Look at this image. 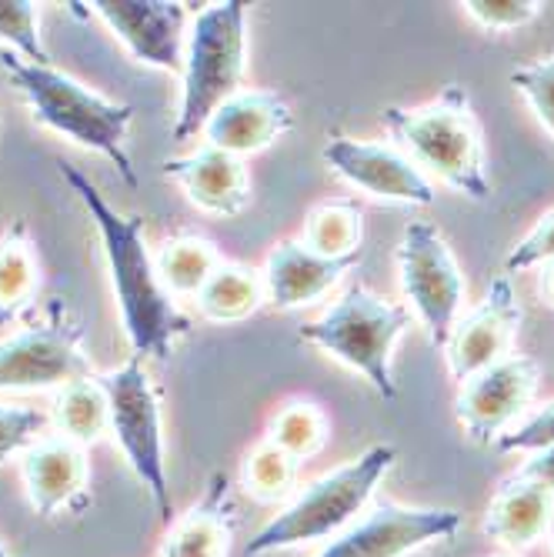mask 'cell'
Returning a JSON list of instances; mask_svg holds the SVG:
<instances>
[{"label":"cell","instance_id":"obj_1","mask_svg":"<svg viewBox=\"0 0 554 557\" xmlns=\"http://www.w3.org/2000/svg\"><path fill=\"white\" fill-rule=\"evenodd\" d=\"M58 171L71 184V190L81 197V205L87 208L100 234V244H104V258L111 268L124 334L131 341L134 358L164 361L174 341L190 331V318L177 311V304L171 300L168 287L158 277L155 258H150V250H147L144 221L137 214L114 211L104 200V194H100L77 168L58 161Z\"/></svg>","mask_w":554,"mask_h":557},{"label":"cell","instance_id":"obj_2","mask_svg":"<svg viewBox=\"0 0 554 557\" xmlns=\"http://www.w3.org/2000/svg\"><path fill=\"white\" fill-rule=\"evenodd\" d=\"M0 67H4L11 84L24 94L37 124L71 137L81 147L97 150V154H104L131 187L137 184L131 154L124 147L127 127L134 121L131 104H118V100L100 97L81 81L67 77L64 71L50 64H30L21 54H14V50H0Z\"/></svg>","mask_w":554,"mask_h":557},{"label":"cell","instance_id":"obj_3","mask_svg":"<svg viewBox=\"0 0 554 557\" xmlns=\"http://www.w3.org/2000/svg\"><path fill=\"white\" fill-rule=\"evenodd\" d=\"M397 450L391 444H374L361 458L347 461L344 468L311 481L300 494H294L281 515H274L255 537L247 541V557H261L315 541H334L355 524L378 484L391 471Z\"/></svg>","mask_w":554,"mask_h":557},{"label":"cell","instance_id":"obj_4","mask_svg":"<svg viewBox=\"0 0 554 557\" xmlns=\"http://www.w3.org/2000/svg\"><path fill=\"white\" fill-rule=\"evenodd\" d=\"M381 121L421 171H431L471 200H488L491 184L484 174L481 127L458 84H447L444 94L424 108H387Z\"/></svg>","mask_w":554,"mask_h":557},{"label":"cell","instance_id":"obj_5","mask_svg":"<svg viewBox=\"0 0 554 557\" xmlns=\"http://www.w3.org/2000/svg\"><path fill=\"white\" fill-rule=\"evenodd\" d=\"M247 58V8L241 0L211 4L194 17L184 44V90L174 140L205 134L211 114L241 90Z\"/></svg>","mask_w":554,"mask_h":557},{"label":"cell","instance_id":"obj_6","mask_svg":"<svg viewBox=\"0 0 554 557\" xmlns=\"http://www.w3.org/2000/svg\"><path fill=\"white\" fill-rule=\"evenodd\" d=\"M408 324L411 314L405 304H391L358 284L328 314L300 327V337L328 350L341 364L365 374L384 400H394L397 387L391 374V354Z\"/></svg>","mask_w":554,"mask_h":557},{"label":"cell","instance_id":"obj_7","mask_svg":"<svg viewBox=\"0 0 554 557\" xmlns=\"http://www.w3.org/2000/svg\"><path fill=\"white\" fill-rule=\"evenodd\" d=\"M111 404V434L121 444L124 458L137 481L155 500L158 518L171 524V484L164 461V431H161V400L150 384L144 358H131L124 368L97 377Z\"/></svg>","mask_w":554,"mask_h":557},{"label":"cell","instance_id":"obj_8","mask_svg":"<svg viewBox=\"0 0 554 557\" xmlns=\"http://www.w3.org/2000/svg\"><path fill=\"white\" fill-rule=\"evenodd\" d=\"M81 341L84 327L67 314L64 300H50L37 324L0 341V387H67L90 377V361Z\"/></svg>","mask_w":554,"mask_h":557},{"label":"cell","instance_id":"obj_9","mask_svg":"<svg viewBox=\"0 0 554 557\" xmlns=\"http://www.w3.org/2000/svg\"><path fill=\"white\" fill-rule=\"evenodd\" d=\"M397 274H401L405 297L411 300V308L428 327L431 344L444 347L451 337V327L458 324L465 281L438 227L424 221H415L405 227L397 244Z\"/></svg>","mask_w":554,"mask_h":557},{"label":"cell","instance_id":"obj_10","mask_svg":"<svg viewBox=\"0 0 554 557\" xmlns=\"http://www.w3.org/2000/svg\"><path fill=\"white\" fill-rule=\"evenodd\" d=\"M461 528V515L451 508H408L378 504L344 534L324 544L318 557H408L411 550L444 541Z\"/></svg>","mask_w":554,"mask_h":557},{"label":"cell","instance_id":"obj_11","mask_svg":"<svg viewBox=\"0 0 554 557\" xmlns=\"http://www.w3.org/2000/svg\"><path fill=\"white\" fill-rule=\"evenodd\" d=\"M538 381V364L531 358H518V354H508L505 361L468 377L455 400V414L468 437L478 444H497V437L528 411Z\"/></svg>","mask_w":554,"mask_h":557},{"label":"cell","instance_id":"obj_12","mask_svg":"<svg viewBox=\"0 0 554 557\" xmlns=\"http://www.w3.org/2000/svg\"><path fill=\"white\" fill-rule=\"evenodd\" d=\"M521 318H525V311L515 297L508 274L494 277L478 308L465 321L451 327V337L444 344L451 377L465 384L468 377L481 374L484 368L505 361L512 350V341L521 327Z\"/></svg>","mask_w":554,"mask_h":557},{"label":"cell","instance_id":"obj_13","mask_svg":"<svg viewBox=\"0 0 554 557\" xmlns=\"http://www.w3.org/2000/svg\"><path fill=\"white\" fill-rule=\"evenodd\" d=\"M324 161L341 174L350 187H358L371 197L401 200V205H434V187L424 171L397 147L334 137L324 147Z\"/></svg>","mask_w":554,"mask_h":557},{"label":"cell","instance_id":"obj_14","mask_svg":"<svg viewBox=\"0 0 554 557\" xmlns=\"http://www.w3.org/2000/svg\"><path fill=\"white\" fill-rule=\"evenodd\" d=\"M90 8L140 64L184 71V4L177 0H94Z\"/></svg>","mask_w":554,"mask_h":557},{"label":"cell","instance_id":"obj_15","mask_svg":"<svg viewBox=\"0 0 554 557\" xmlns=\"http://www.w3.org/2000/svg\"><path fill=\"white\" fill-rule=\"evenodd\" d=\"M21 478L40 518L77 511L87 497V454L67 437H40L21 454Z\"/></svg>","mask_w":554,"mask_h":557},{"label":"cell","instance_id":"obj_16","mask_svg":"<svg viewBox=\"0 0 554 557\" xmlns=\"http://www.w3.org/2000/svg\"><path fill=\"white\" fill-rule=\"evenodd\" d=\"M291 124L294 114L287 100L278 97L274 90H237L211 114V121L205 124V137L208 147L244 158L274 144L281 134L291 131Z\"/></svg>","mask_w":554,"mask_h":557},{"label":"cell","instance_id":"obj_17","mask_svg":"<svg viewBox=\"0 0 554 557\" xmlns=\"http://www.w3.org/2000/svg\"><path fill=\"white\" fill-rule=\"evenodd\" d=\"M358 261H361V250L344 258H324L318 250L305 247V240H284L268 258L264 297L281 311L305 308V304L324 297Z\"/></svg>","mask_w":554,"mask_h":557},{"label":"cell","instance_id":"obj_18","mask_svg":"<svg viewBox=\"0 0 554 557\" xmlns=\"http://www.w3.org/2000/svg\"><path fill=\"white\" fill-rule=\"evenodd\" d=\"M164 174L184 187L190 205L208 214L234 218L250 205V184L241 158L224 154L218 147H200L190 158L164 161Z\"/></svg>","mask_w":554,"mask_h":557},{"label":"cell","instance_id":"obj_19","mask_svg":"<svg viewBox=\"0 0 554 557\" xmlns=\"http://www.w3.org/2000/svg\"><path fill=\"white\" fill-rule=\"evenodd\" d=\"M237 528V508L227 474H214L205 497L168 524L158 557H227Z\"/></svg>","mask_w":554,"mask_h":557},{"label":"cell","instance_id":"obj_20","mask_svg":"<svg viewBox=\"0 0 554 557\" xmlns=\"http://www.w3.org/2000/svg\"><path fill=\"white\" fill-rule=\"evenodd\" d=\"M551 521H554V494L538 481L512 474L491 497L484 534L512 550H525L551 531Z\"/></svg>","mask_w":554,"mask_h":557},{"label":"cell","instance_id":"obj_21","mask_svg":"<svg viewBox=\"0 0 554 557\" xmlns=\"http://www.w3.org/2000/svg\"><path fill=\"white\" fill-rule=\"evenodd\" d=\"M264 274L244 264H218L214 274L197 290V308L208 321H244L264 304Z\"/></svg>","mask_w":554,"mask_h":557},{"label":"cell","instance_id":"obj_22","mask_svg":"<svg viewBox=\"0 0 554 557\" xmlns=\"http://www.w3.org/2000/svg\"><path fill=\"white\" fill-rule=\"evenodd\" d=\"M54 424L61 437L87 447L104 431H111V404L97 377H81L67 384L54 400Z\"/></svg>","mask_w":554,"mask_h":557},{"label":"cell","instance_id":"obj_23","mask_svg":"<svg viewBox=\"0 0 554 557\" xmlns=\"http://www.w3.org/2000/svg\"><path fill=\"white\" fill-rule=\"evenodd\" d=\"M37 294V261L27 227L14 224L0 240V324H14Z\"/></svg>","mask_w":554,"mask_h":557},{"label":"cell","instance_id":"obj_24","mask_svg":"<svg viewBox=\"0 0 554 557\" xmlns=\"http://www.w3.org/2000/svg\"><path fill=\"white\" fill-rule=\"evenodd\" d=\"M218 264H221V258H218L214 244L200 240V237L168 240L155 258L158 277L168 287V294H194V297L200 287H205V281L214 274Z\"/></svg>","mask_w":554,"mask_h":557},{"label":"cell","instance_id":"obj_25","mask_svg":"<svg viewBox=\"0 0 554 557\" xmlns=\"http://www.w3.org/2000/svg\"><path fill=\"white\" fill-rule=\"evenodd\" d=\"M361 208L350 200H331V205L318 208L305 231V247L318 250L324 258H344L361 250Z\"/></svg>","mask_w":554,"mask_h":557},{"label":"cell","instance_id":"obj_26","mask_svg":"<svg viewBox=\"0 0 554 557\" xmlns=\"http://www.w3.org/2000/svg\"><path fill=\"white\" fill-rule=\"evenodd\" d=\"M297 461L278 444L264 441L244 465V487L261 500H281L294 491Z\"/></svg>","mask_w":554,"mask_h":557},{"label":"cell","instance_id":"obj_27","mask_svg":"<svg viewBox=\"0 0 554 557\" xmlns=\"http://www.w3.org/2000/svg\"><path fill=\"white\" fill-rule=\"evenodd\" d=\"M328 437V424L321 418L318 408L311 404H291L287 411L278 414V421L271 424V444H278L281 450H287L294 461H305L311 454L321 450Z\"/></svg>","mask_w":554,"mask_h":557},{"label":"cell","instance_id":"obj_28","mask_svg":"<svg viewBox=\"0 0 554 557\" xmlns=\"http://www.w3.org/2000/svg\"><path fill=\"white\" fill-rule=\"evenodd\" d=\"M0 40H8L30 64H50L37 34V4L30 0H0Z\"/></svg>","mask_w":554,"mask_h":557},{"label":"cell","instance_id":"obj_29","mask_svg":"<svg viewBox=\"0 0 554 557\" xmlns=\"http://www.w3.org/2000/svg\"><path fill=\"white\" fill-rule=\"evenodd\" d=\"M47 428V414L37 408H17V404H0V461L24 454L40 441Z\"/></svg>","mask_w":554,"mask_h":557},{"label":"cell","instance_id":"obj_30","mask_svg":"<svg viewBox=\"0 0 554 557\" xmlns=\"http://www.w3.org/2000/svg\"><path fill=\"white\" fill-rule=\"evenodd\" d=\"M512 84L518 94H525V100L534 108L538 121L554 134V54L547 61L512 71Z\"/></svg>","mask_w":554,"mask_h":557},{"label":"cell","instance_id":"obj_31","mask_svg":"<svg viewBox=\"0 0 554 557\" xmlns=\"http://www.w3.org/2000/svg\"><path fill=\"white\" fill-rule=\"evenodd\" d=\"M468 14L488 30H512L538 17V0H468Z\"/></svg>","mask_w":554,"mask_h":557},{"label":"cell","instance_id":"obj_32","mask_svg":"<svg viewBox=\"0 0 554 557\" xmlns=\"http://www.w3.org/2000/svg\"><path fill=\"white\" fill-rule=\"evenodd\" d=\"M554 261V211L544 214L515 247L512 255L505 258V271L508 274H518V271H528L534 264H547Z\"/></svg>","mask_w":554,"mask_h":557},{"label":"cell","instance_id":"obj_33","mask_svg":"<svg viewBox=\"0 0 554 557\" xmlns=\"http://www.w3.org/2000/svg\"><path fill=\"white\" fill-rule=\"evenodd\" d=\"M547 444H554V400L497 437V450H541Z\"/></svg>","mask_w":554,"mask_h":557},{"label":"cell","instance_id":"obj_34","mask_svg":"<svg viewBox=\"0 0 554 557\" xmlns=\"http://www.w3.org/2000/svg\"><path fill=\"white\" fill-rule=\"evenodd\" d=\"M528 481H538L541 487H547L554 494V444L541 447V450H531V458L515 471Z\"/></svg>","mask_w":554,"mask_h":557},{"label":"cell","instance_id":"obj_35","mask_svg":"<svg viewBox=\"0 0 554 557\" xmlns=\"http://www.w3.org/2000/svg\"><path fill=\"white\" fill-rule=\"evenodd\" d=\"M541 290L547 294V300L554 304V261L544 264V274H541Z\"/></svg>","mask_w":554,"mask_h":557},{"label":"cell","instance_id":"obj_36","mask_svg":"<svg viewBox=\"0 0 554 557\" xmlns=\"http://www.w3.org/2000/svg\"><path fill=\"white\" fill-rule=\"evenodd\" d=\"M547 537H551V550H554V521H551V531H547Z\"/></svg>","mask_w":554,"mask_h":557},{"label":"cell","instance_id":"obj_37","mask_svg":"<svg viewBox=\"0 0 554 557\" xmlns=\"http://www.w3.org/2000/svg\"><path fill=\"white\" fill-rule=\"evenodd\" d=\"M0 557H11V554H8V547H4V544H0Z\"/></svg>","mask_w":554,"mask_h":557}]
</instances>
